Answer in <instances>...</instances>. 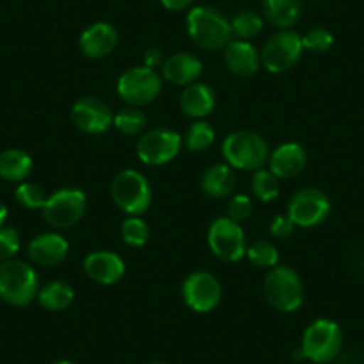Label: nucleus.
<instances>
[{
    "mask_svg": "<svg viewBox=\"0 0 364 364\" xmlns=\"http://www.w3.org/2000/svg\"><path fill=\"white\" fill-rule=\"evenodd\" d=\"M188 34L204 50H222L232 41L230 22L215 8L197 6L188 13Z\"/></svg>",
    "mask_w": 364,
    "mask_h": 364,
    "instance_id": "1",
    "label": "nucleus"
},
{
    "mask_svg": "<svg viewBox=\"0 0 364 364\" xmlns=\"http://www.w3.org/2000/svg\"><path fill=\"white\" fill-rule=\"evenodd\" d=\"M225 163L236 170H259L269 159V146L261 134L254 131L230 132L222 143Z\"/></svg>",
    "mask_w": 364,
    "mask_h": 364,
    "instance_id": "2",
    "label": "nucleus"
},
{
    "mask_svg": "<svg viewBox=\"0 0 364 364\" xmlns=\"http://www.w3.org/2000/svg\"><path fill=\"white\" fill-rule=\"evenodd\" d=\"M40 291L38 273L33 266L18 259H9L0 264V299L11 306H29Z\"/></svg>",
    "mask_w": 364,
    "mask_h": 364,
    "instance_id": "3",
    "label": "nucleus"
},
{
    "mask_svg": "<svg viewBox=\"0 0 364 364\" xmlns=\"http://www.w3.org/2000/svg\"><path fill=\"white\" fill-rule=\"evenodd\" d=\"M264 296L273 309L295 313L304 304L302 279L289 266L277 264L264 277Z\"/></svg>",
    "mask_w": 364,
    "mask_h": 364,
    "instance_id": "4",
    "label": "nucleus"
},
{
    "mask_svg": "<svg viewBox=\"0 0 364 364\" xmlns=\"http://www.w3.org/2000/svg\"><path fill=\"white\" fill-rule=\"evenodd\" d=\"M343 346V331L334 320L318 318L302 336L300 357L313 360L316 364H325L339 355Z\"/></svg>",
    "mask_w": 364,
    "mask_h": 364,
    "instance_id": "5",
    "label": "nucleus"
},
{
    "mask_svg": "<svg viewBox=\"0 0 364 364\" xmlns=\"http://www.w3.org/2000/svg\"><path fill=\"white\" fill-rule=\"evenodd\" d=\"M111 197L125 215L139 216L150 208L152 190L143 173L136 170H122L111 182Z\"/></svg>",
    "mask_w": 364,
    "mask_h": 364,
    "instance_id": "6",
    "label": "nucleus"
},
{
    "mask_svg": "<svg viewBox=\"0 0 364 364\" xmlns=\"http://www.w3.org/2000/svg\"><path fill=\"white\" fill-rule=\"evenodd\" d=\"M163 82L156 70L149 66H132L120 75L117 91L122 100L131 106H146L161 95Z\"/></svg>",
    "mask_w": 364,
    "mask_h": 364,
    "instance_id": "7",
    "label": "nucleus"
},
{
    "mask_svg": "<svg viewBox=\"0 0 364 364\" xmlns=\"http://www.w3.org/2000/svg\"><path fill=\"white\" fill-rule=\"evenodd\" d=\"M87 200L84 191L63 188L52 193L43 205V218L54 229H70L86 215Z\"/></svg>",
    "mask_w": 364,
    "mask_h": 364,
    "instance_id": "8",
    "label": "nucleus"
},
{
    "mask_svg": "<svg viewBox=\"0 0 364 364\" xmlns=\"http://www.w3.org/2000/svg\"><path fill=\"white\" fill-rule=\"evenodd\" d=\"M208 245L213 254L225 262H236L247 255V236L241 225L229 216L216 218L208 230Z\"/></svg>",
    "mask_w": 364,
    "mask_h": 364,
    "instance_id": "9",
    "label": "nucleus"
},
{
    "mask_svg": "<svg viewBox=\"0 0 364 364\" xmlns=\"http://www.w3.org/2000/svg\"><path fill=\"white\" fill-rule=\"evenodd\" d=\"M302 52V36L286 29L266 41L261 52V63L268 72L284 73L300 61Z\"/></svg>",
    "mask_w": 364,
    "mask_h": 364,
    "instance_id": "10",
    "label": "nucleus"
},
{
    "mask_svg": "<svg viewBox=\"0 0 364 364\" xmlns=\"http://www.w3.org/2000/svg\"><path fill=\"white\" fill-rule=\"evenodd\" d=\"M331 200L316 188H304L291 197L288 204V216L296 227L313 229L321 225L331 215Z\"/></svg>",
    "mask_w": 364,
    "mask_h": 364,
    "instance_id": "11",
    "label": "nucleus"
},
{
    "mask_svg": "<svg viewBox=\"0 0 364 364\" xmlns=\"http://www.w3.org/2000/svg\"><path fill=\"white\" fill-rule=\"evenodd\" d=\"M182 299L195 313H211L222 302V284L213 273L193 272L182 284Z\"/></svg>",
    "mask_w": 364,
    "mask_h": 364,
    "instance_id": "12",
    "label": "nucleus"
},
{
    "mask_svg": "<svg viewBox=\"0 0 364 364\" xmlns=\"http://www.w3.org/2000/svg\"><path fill=\"white\" fill-rule=\"evenodd\" d=\"M182 146V138L178 132L170 129H154L145 132L136 145V154L139 161L152 166H161L178 156Z\"/></svg>",
    "mask_w": 364,
    "mask_h": 364,
    "instance_id": "13",
    "label": "nucleus"
},
{
    "mask_svg": "<svg viewBox=\"0 0 364 364\" xmlns=\"http://www.w3.org/2000/svg\"><path fill=\"white\" fill-rule=\"evenodd\" d=\"M109 106L99 97H82L72 107V122L79 131L86 134H102L113 125Z\"/></svg>",
    "mask_w": 364,
    "mask_h": 364,
    "instance_id": "14",
    "label": "nucleus"
},
{
    "mask_svg": "<svg viewBox=\"0 0 364 364\" xmlns=\"http://www.w3.org/2000/svg\"><path fill=\"white\" fill-rule=\"evenodd\" d=\"M84 272L97 284L113 286L125 275V262L114 252L97 250L86 255Z\"/></svg>",
    "mask_w": 364,
    "mask_h": 364,
    "instance_id": "15",
    "label": "nucleus"
},
{
    "mask_svg": "<svg viewBox=\"0 0 364 364\" xmlns=\"http://www.w3.org/2000/svg\"><path fill=\"white\" fill-rule=\"evenodd\" d=\"M118 45V31L107 22H97L87 27L79 38V47L86 58H107Z\"/></svg>",
    "mask_w": 364,
    "mask_h": 364,
    "instance_id": "16",
    "label": "nucleus"
},
{
    "mask_svg": "<svg viewBox=\"0 0 364 364\" xmlns=\"http://www.w3.org/2000/svg\"><path fill=\"white\" fill-rule=\"evenodd\" d=\"M68 241L55 232L40 234L27 247L29 259L38 266L61 264L68 255Z\"/></svg>",
    "mask_w": 364,
    "mask_h": 364,
    "instance_id": "17",
    "label": "nucleus"
},
{
    "mask_svg": "<svg viewBox=\"0 0 364 364\" xmlns=\"http://www.w3.org/2000/svg\"><path fill=\"white\" fill-rule=\"evenodd\" d=\"M269 171L279 178H293L304 171L307 152L299 143H284L269 154Z\"/></svg>",
    "mask_w": 364,
    "mask_h": 364,
    "instance_id": "18",
    "label": "nucleus"
},
{
    "mask_svg": "<svg viewBox=\"0 0 364 364\" xmlns=\"http://www.w3.org/2000/svg\"><path fill=\"white\" fill-rule=\"evenodd\" d=\"M161 72H163L164 79L175 86H190L202 75L204 65L197 55L190 54V52H178L163 61Z\"/></svg>",
    "mask_w": 364,
    "mask_h": 364,
    "instance_id": "19",
    "label": "nucleus"
},
{
    "mask_svg": "<svg viewBox=\"0 0 364 364\" xmlns=\"http://www.w3.org/2000/svg\"><path fill=\"white\" fill-rule=\"evenodd\" d=\"M225 65L234 75L252 77L257 73L261 65V55L257 54L255 47L248 41L234 40L225 47Z\"/></svg>",
    "mask_w": 364,
    "mask_h": 364,
    "instance_id": "20",
    "label": "nucleus"
},
{
    "mask_svg": "<svg viewBox=\"0 0 364 364\" xmlns=\"http://www.w3.org/2000/svg\"><path fill=\"white\" fill-rule=\"evenodd\" d=\"M216 104L215 90L204 82H193L184 87L181 95V107L190 118H205L213 113Z\"/></svg>",
    "mask_w": 364,
    "mask_h": 364,
    "instance_id": "21",
    "label": "nucleus"
},
{
    "mask_svg": "<svg viewBox=\"0 0 364 364\" xmlns=\"http://www.w3.org/2000/svg\"><path fill=\"white\" fill-rule=\"evenodd\" d=\"M236 173L229 164H213L202 173L200 188L208 197L223 198L236 190Z\"/></svg>",
    "mask_w": 364,
    "mask_h": 364,
    "instance_id": "22",
    "label": "nucleus"
},
{
    "mask_svg": "<svg viewBox=\"0 0 364 364\" xmlns=\"http://www.w3.org/2000/svg\"><path fill=\"white\" fill-rule=\"evenodd\" d=\"M33 171V159L22 149L0 152V178L8 182H23Z\"/></svg>",
    "mask_w": 364,
    "mask_h": 364,
    "instance_id": "23",
    "label": "nucleus"
},
{
    "mask_svg": "<svg viewBox=\"0 0 364 364\" xmlns=\"http://www.w3.org/2000/svg\"><path fill=\"white\" fill-rule=\"evenodd\" d=\"M262 9L272 26L286 31L299 22L302 2L300 0H262Z\"/></svg>",
    "mask_w": 364,
    "mask_h": 364,
    "instance_id": "24",
    "label": "nucleus"
},
{
    "mask_svg": "<svg viewBox=\"0 0 364 364\" xmlns=\"http://www.w3.org/2000/svg\"><path fill=\"white\" fill-rule=\"evenodd\" d=\"M36 299L43 309L59 313V311H65L72 306L73 299H75V291H73L68 282L52 281L38 291Z\"/></svg>",
    "mask_w": 364,
    "mask_h": 364,
    "instance_id": "25",
    "label": "nucleus"
},
{
    "mask_svg": "<svg viewBox=\"0 0 364 364\" xmlns=\"http://www.w3.org/2000/svg\"><path fill=\"white\" fill-rule=\"evenodd\" d=\"M252 191H254L257 200L272 202L281 193V182H279V177H275L269 170L259 168L252 177Z\"/></svg>",
    "mask_w": 364,
    "mask_h": 364,
    "instance_id": "26",
    "label": "nucleus"
},
{
    "mask_svg": "<svg viewBox=\"0 0 364 364\" xmlns=\"http://www.w3.org/2000/svg\"><path fill=\"white\" fill-rule=\"evenodd\" d=\"M215 129L208 124V122H195L184 136V146L191 152H204L209 146L215 143Z\"/></svg>",
    "mask_w": 364,
    "mask_h": 364,
    "instance_id": "27",
    "label": "nucleus"
},
{
    "mask_svg": "<svg viewBox=\"0 0 364 364\" xmlns=\"http://www.w3.org/2000/svg\"><path fill=\"white\" fill-rule=\"evenodd\" d=\"M113 125L125 136H136L146 127V117L138 107H124L113 117Z\"/></svg>",
    "mask_w": 364,
    "mask_h": 364,
    "instance_id": "28",
    "label": "nucleus"
},
{
    "mask_svg": "<svg viewBox=\"0 0 364 364\" xmlns=\"http://www.w3.org/2000/svg\"><path fill=\"white\" fill-rule=\"evenodd\" d=\"M262 18L255 11H241L230 22V29H232V36H236L237 40H250L255 38L262 31Z\"/></svg>",
    "mask_w": 364,
    "mask_h": 364,
    "instance_id": "29",
    "label": "nucleus"
},
{
    "mask_svg": "<svg viewBox=\"0 0 364 364\" xmlns=\"http://www.w3.org/2000/svg\"><path fill=\"white\" fill-rule=\"evenodd\" d=\"M247 257L259 268H275L279 264V250L273 243L266 240L254 241L247 247Z\"/></svg>",
    "mask_w": 364,
    "mask_h": 364,
    "instance_id": "30",
    "label": "nucleus"
},
{
    "mask_svg": "<svg viewBox=\"0 0 364 364\" xmlns=\"http://www.w3.org/2000/svg\"><path fill=\"white\" fill-rule=\"evenodd\" d=\"M150 229L146 222H143L139 216H129L124 223H122V240L129 245V247H143L149 241Z\"/></svg>",
    "mask_w": 364,
    "mask_h": 364,
    "instance_id": "31",
    "label": "nucleus"
},
{
    "mask_svg": "<svg viewBox=\"0 0 364 364\" xmlns=\"http://www.w3.org/2000/svg\"><path fill=\"white\" fill-rule=\"evenodd\" d=\"M16 202L26 209H43L45 202H47V195H45L43 188L33 182H22L18 184L15 191Z\"/></svg>",
    "mask_w": 364,
    "mask_h": 364,
    "instance_id": "32",
    "label": "nucleus"
},
{
    "mask_svg": "<svg viewBox=\"0 0 364 364\" xmlns=\"http://www.w3.org/2000/svg\"><path fill=\"white\" fill-rule=\"evenodd\" d=\"M302 45L304 50H309L313 54H325L334 45V36H332L331 31L323 29V27H314L304 34Z\"/></svg>",
    "mask_w": 364,
    "mask_h": 364,
    "instance_id": "33",
    "label": "nucleus"
},
{
    "mask_svg": "<svg viewBox=\"0 0 364 364\" xmlns=\"http://www.w3.org/2000/svg\"><path fill=\"white\" fill-rule=\"evenodd\" d=\"M20 250V234L13 227H0V261H9Z\"/></svg>",
    "mask_w": 364,
    "mask_h": 364,
    "instance_id": "34",
    "label": "nucleus"
},
{
    "mask_svg": "<svg viewBox=\"0 0 364 364\" xmlns=\"http://www.w3.org/2000/svg\"><path fill=\"white\" fill-rule=\"evenodd\" d=\"M252 215V200L247 195H234L227 204V216L234 222H243V220L250 218Z\"/></svg>",
    "mask_w": 364,
    "mask_h": 364,
    "instance_id": "35",
    "label": "nucleus"
},
{
    "mask_svg": "<svg viewBox=\"0 0 364 364\" xmlns=\"http://www.w3.org/2000/svg\"><path fill=\"white\" fill-rule=\"evenodd\" d=\"M295 223H293V220L289 218V216H275L272 222V225H269V232H272V236L279 237V240H286V237H289L293 234V230H295Z\"/></svg>",
    "mask_w": 364,
    "mask_h": 364,
    "instance_id": "36",
    "label": "nucleus"
},
{
    "mask_svg": "<svg viewBox=\"0 0 364 364\" xmlns=\"http://www.w3.org/2000/svg\"><path fill=\"white\" fill-rule=\"evenodd\" d=\"M195 0H161L163 8H166L168 11H184V9L190 8Z\"/></svg>",
    "mask_w": 364,
    "mask_h": 364,
    "instance_id": "37",
    "label": "nucleus"
},
{
    "mask_svg": "<svg viewBox=\"0 0 364 364\" xmlns=\"http://www.w3.org/2000/svg\"><path fill=\"white\" fill-rule=\"evenodd\" d=\"M157 65H163L161 52L157 50V48H149L145 54V66H149V68H156Z\"/></svg>",
    "mask_w": 364,
    "mask_h": 364,
    "instance_id": "38",
    "label": "nucleus"
},
{
    "mask_svg": "<svg viewBox=\"0 0 364 364\" xmlns=\"http://www.w3.org/2000/svg\"><path fill=\"white\" fill-rule=\"evenodd\" d=\"M8 220V205L0 200V227L4 225V222Z\"/></svg>",
    "mask_w": 364,
    "mask_h": 364,
    "instance_id": "39",
    "label": "nucleus"
},
{
    "mask_svg": "<svg viewBox=\"0 0 364 364\" xmlns=\"http://www.w3.org/2000/svg\"><path fill=\"white\" fill-rule=\"evenodd\" d=\"M52 364H75V363H72V360L61 359V360H54V363H52Z\"/></svg>",
    "mask_w": 364,
    "mask_h": 364,
    "instance_id": "40",
    "label": "nucleus"
},
{
    "mask_svg": "<svg viewBox=\"0 0 364 364\" xmlns=\"http://www.w3.org/2000/svg\"><path fill=\"white\" fill-rule=\"evenodd\" d=\"M149 364H164V363H161V360H154V363H149Z\"/></svg>",
    "mask_w": 364,
    "mask_h": 364,
    "instance_id": "41",
    "label": "nucleus"
}]
</instances>
